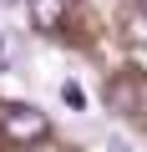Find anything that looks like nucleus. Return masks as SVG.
<instances>
[{"label":"nucleus","mask_w":147,"mask_h":152,"mask_svg":"<svg viewBox=\"0 0 147 152\" xmlns=\"http://www.w3.org/2000/svg\"><path fill=\"white\" fill-rule=\"evenodd\" d=\"M112 152H132V142H122V137H117V142H112Z\"/></svg>","instance_id":"6"},{"label":"nucleus","mask_w":147,"mask_h":152,"mask_svg":"<svg viewBox=\"0 0 147 152\" xmlns=\"http://www.w3.org/2000/svg\"><path fill=\"white\" fill-rule=\"evenodd\" d=\"M61 102H66L71 112H86V86L76 81V76H66V81H61Z\"/></svg>","instance_id":"4"},{"label":"nucleus","mask_w":147,"mask_h":152,"mask_svg":"<svg viewBox=\"0 0 147 152\" xmlns=\"http://www.w3.org/2000/svg\"><path fill=\"white\" fill-rule=\"evenodd\" d=\"M66 5H71V0H31V20H36V31H61Z\"/></svg>","instance_id":"3"},{"label":"nucleus","mask_w":147,"mask_h":152,"mask_svg":"<svg viewBox=\"0 0 147 152\" xmlns=\"http://www.w3.org/2000/svg\"><path fill=\"white\" fill-rule=\"evenodd\" d=\"M142 81H137V76H117V81L107 86V102L117 107V112H142Z\"/></svg>","instance_id":"2"},{"label":"nucleus","mask_w":147,"mask_h":152,"mask_svg":"<svg viewBox=\"0 0 147 152\" xmlns=\"http://www.w3.org/2000/svg\"><path fill=\"white\" fill-rule=\"evenodd\" d=\"M10 61H15V36L0 26V71H10Z\"/></svg>","instance_id":"5"},{"label":"nucleus","mask_w":147,"mask_h":152,"mask_svg":"<svg viewBox=\"0 0 147 152\" xmlns=\"http://www.w3.org/2000/svg\"><path fill=\"white\" fill-rule=\"evenodd\" d=\"M5 5H20V0H0V10H5Z\"/></svg>","instance_id":"7"},{"label":"nucleus","mask_w":147,"mask_h":152,"mask_svg":"<svg viewBox=\"0 0 147 152\" xmlns=\"http://www.w3.org/2000/svg\"><path fill=\"white\" fill-rule=\"evenodd\" d=\"M0 132H5V142H41L51 122L36 107H0Z\"/></svg>","instance_id":"1"}]
</instances>
